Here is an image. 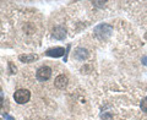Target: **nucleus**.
I'll use <instances>...</instances> for the list:
<instances>
[{
  "mask_svg": "<svg viewBox=\"0 0 147 120\" xmlns=\"http://www.w3.org/2000/svg\"><path fill=\"white\" fill-rule=\"evenodd\" d=\"M112 32H113V27L110 25H107V24L98 25L94 28V34L100 40H105L107 38H109V36L112 34Z\"/></svg>",
  "mask_w": 147,
  "mask_h": 120,
  "instance_id": "1",
  "label": "nucleus"
},
{
  "mask_svg": "<svg viewBox=\"0 0 147 120\" xmlns=\"http://www.w3.org/2000/svg\"><path fill=\"white\" fill-rule=\"evenodd\" d=\"M13 98L18 104H25L31 98V92L28 90H17L13 94Z\"/></svg>",
  "mask_w": 147,
  "mask_h": 120,
  "instance_id": "2",
  "label": "nucleus"
},
{
  "mask_svg": "<svg viewBox=\"0 0 147 120\" xmlns=\"http://www.w3.org/2000/svg\"><path fill=\"white\" fill-rule=\"evenodd\" d=\"M36 76H37V80L38 81H42V82L47 81L50 78V76H52V69L49 66H40L38 70H37Z\"/></svg>",
  "mask_w": 147,
  "mask_h": 120,
  "instance_id": "3",
  "label": "nucleus"
},
{
  "mask_svg": "<svg viewBox=\"0 0 147 120\" xmlns=\"http://www.w3.org/2000/svg\"><path fill=\"white\" fill-rule=\"evenodd\" d=\"M66 52L64 50V48L61 47H57V48H53V49H48L45 52V55L47 57H52V58H59V57H63Z\"/></svg>",
  "mask_w": 147,
  "mask_h": 120,
  "instance_id": "4",
  "label": "nucleus"
},
{
  "mask_svg": "<svg viewBox=\"0 0 147 120\" xmlns=\"http://www.w3.org/2000/svg\"><path fill=\"white\" fill-rule=\"evenodd\" d=\"M53 37L55 39H59V40L64 39L66 37V30L64 28L63 26H57L53 30Z\"/></svg>",
  "mask_w": 147,
  "mask_h": 120,
  "instance_id": "5",
  "label": "nucleus"
},
{
  "mask_svg": "<svg viewBox=\"0 0 147 120\" xmlns=\"http://www.w3.org/2000/svg\"><path fill=\"white\" fill-rule=\"evenodd\" d=\"M74 58L82 61V60L88 58V50L85 49V48H77L75 50V53H74Z\"/></svg>",
  "mask_w": 147,
  "mask_h": 120,
  "instance_id": "6",
  "label": "nucleus"
},
{
  "mask_svg": "<svg viewBox=\"0 0 147 120\" xmlns=\"http://www.w3.org/2000/svg\"><path fill=\"white\" fill-rule=\"evenodd\" d=\"M67 85V77L66 76H64V75H59L57 78H55V86L58 87V88H65Z\"/></svg>",
  "mask_w": 147,
  "mask_h": 120,
  "instance_id": "7",
  "label": "nucleus"
},
{
  "mask_svg": "<svg viewBox=\"0 0 147 120\" xmlns=\"http://www.w3.org/2000/svg\"><path fill=\"white\" fill-rule=\"evenodd\" d=\"M18 59H20L21 61H24V63H32L33 60L37 59V55H34V54H25V55H20Z\"/></svg>",
  "mask_w": 147,
  "mask_h": 120,
  "instance_id": "8",
  "label": "nucleus"
},
{
  "mask_svg": "<svg viewBox=\"0 0 147 120\" xmlns=\"http://www.w3.org/2000/svg\"><path fill=\"white\" fill-rule=\"evenodd\" d=\"M140 108L142 109V112L147 113V96L145 97L144 99L141 100V103H140Z\"/></svg>",
  "mask_w": 147,
  "mask_h": 120,
  "instance_id": "9",
  "label": "nucleus"
},
{
  "mask_svg": "<svg viewBox=\"0 0 147 120\" xmlns=\"http://www.w3.org/2000/svg\"><path fill=\"white\" fill-rule=\"evenodd\" d=\"M102 119H104V120H112V114L105 113V114L102 115Z\"/></svg>",
  "mask_w": 147,
  "mask_h": 120,
  "instance_id": "10",
  "label": "nucleus"
},
{
  "mask_svg": "<svg viewBox=\"0 0 147 120\" xmlns=\"http://www.w3.org/2000/svg\"><path fill=\"white\" fill-rule=\"evenodd\" d=\"M3 102H4V96H3V91L0 88V108L3 107Z\"/></svg>",
  "mask_w": 147,
  "mask_h": 120,
  "instance_id": "11",
  "label": "nucleus"
},
{
  "mask_svg": "<svg viewBox=\"0 0 147 120\" xmlns=\"http://www.w3.org/2000/svg\"><path fill=\"white\" fill-rule=\"evenodd\" d=\"M141 61H142V64H144L145 66H147V57H144V58H142Z\"/></svg>",
  "mask_w": 147,
  "mask_h": 120,
  "instance_id": "12",
  "label": "nucleus"
},
{
  "mask_svg": "<svg viewBox=\"0 0 147 120\" xmlns=\"http://www.w3.org/2000/svg\"><path fill=\"white\" fill-rule=\"evenodd\" d=\"M4 117H5V119H6V120H15V119H13L12 117H10V115H7V114H5V115H4Z\"/></svg>",
  "mask_w": 147,
  "mask_h": 120,
  "instance_id": "13",
  "label": "nucleus"
},
{
  "mask_svg": "<svg viewBox=\"0 0 147 120\" xmlns=\"http://www.w3.org/2000/svg\"><path fill=\"white\" fill-rule=\"evenodd\" d=\"M145 38H146V40H147V33H146V34H145Z\"/></svg>",
  "mask_w": 147,
  "mask_h": 120,
  "instance_id": "14",
  "label": "nucleus"
}]
</instances>
